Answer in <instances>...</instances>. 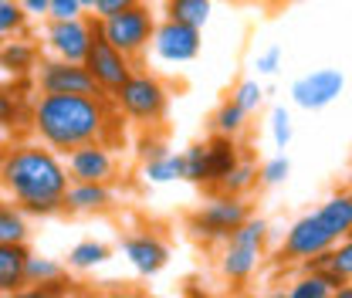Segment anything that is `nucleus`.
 I'll return each instance as SVG.
<instances>
[{"instance_id":"33","label":"nucleus","mask_w":352,"mask_h":298,"mask_svg":"<svg viewBox=\"0 0 352 298\" xmlns=\"http://www.w3.org/2000/svg\"><path fill=\"white\" fill-rule=\"evenodd\" d=\"M271 136H274V146H278V149H285V146L292 142V136H295L292 112H288L285 105H274V109H271Z\"/></svg>"},{"instance_id":"3","label":"nucleus","mask_w":352,"mask_h":298,"mask_svg":"<svg viewBox=\"0 0 352 298\" xmlns=\"http://www.w3.org/2000/svg\"><path fill=\"white\" fill-rule=\"evenodd\" d=\"M109 98L116 102V109L126 119L139 123V126H160L166 119V109H170V92H166V85L156 75L135 72V68H132V75Z\"/></svg>"},{"instance_id":"40","label":"nucleus","mask_w":352,"mask_h":298,"mask_svg":"<svg viewBox=\"0 0 352 298\" xmlns=\"http://www.w3.org/2000/svg\"><path fill=\"white\" fill-rule=\"evenodd\" d=\"M3 149H7V142H3V136H0V153H3Z\"/></svg>"},{"instance_id":"34","label":"nucleus","mask_w":352,"mask_h":298,"mask_svg":"<svg viewBox=\"0 0 352 298\" xmlns=\"http://www.w3.org/2000/svg\"><path fill=\"white\" fill-rule=\"evenodd\" d=\"M68 17H82L78 0H47V17L44 21H68Z\"/></svg>"},{"instance_id":"30","label":"nucleus","mask_w":352,"mask_h":298,"mask_svg":"<svg viewBox=\"0 0 352 298\" xmlns=\"http://www.w3.org/2000/svg\"><path fill=\"white\" fill-rule=\"evenodd\" d=\"M230 98L251 116V112H258L264 102V85L258 82V78H244V82H237V88L230 92Z\"/></svg>"},{"instance_id":"19","label":"nucleus","mask_w":352,"mask_h":298,"mask_svg":"<svg viewBox=\"0 0 352 298\" xmlns=\"http://www.w3.org/2000/svg\"><path fill=\"white\" fill-rule=\"evenodd\" d=\"M315 217L322 220V227L332 234V237H349L352 231V197L349 193H332L318 211Z\"/></svg>"},{"instance_id":"23","label":"nucleus","mask_w":352,"mask_h":298,"mask_svg":"<svg viewBox=\"0 0 352 298\" xmlns=\"http://www.w3.org/2000/svg\"><path fill=\"white\" fill-rule=\"evenodd\" d=\"M109 257H112V248H109L105 241L88 237V241H78V244L68 251V268H72V271H95V268H102Z\"/></svg>"},{"instance_id":"25","label":"nucleus","mask_w":352,"mask_h":298,"mask_svg":"<svg viewBox=\"0 0 352 298\" xmlns=\"http://www.w3.org/2000/svg\"><path fill=\"white\" fill-rule=\"evenodd\" d=\"M332 292H336V281L325 278L322 271H311V268H305L288 285V298H332Z\"/></svg>"},{"instance_id":"8","label":"nucleus","mask_w":352,"mask_h":298,"mask_svg":"<svg viewBox=\"0 0 352 298\" xmlns=\"http://www.w3.org/2000/svg\"><path fill=\"white\" fill-rule=\"evenodd\" d=\"M149 47L156 51L160 61H170V65H186L200 54L204 47V34L200 28H190V24H179V21H170L163 17L156 28H153V41Z\"/></svg>"},{"instance_id":"16","label":"nucleus","mask_w":352,"mask_h":298,"mask_svg":"<svg viewBox=\"0 0 352 298\" xmlns=\"http://www.w3.org/2000/svg\"><path fill=\"white\" fill-rule=\"evenodd\" d=\"M28 244H7L0 241V295H21L28 288L24 268H28Z\"/></svg>"},{"instance_id":"2","label":"nucleus","mask_w":352,"mask_h":298,"mask_svg":"<svg viewBox=\"0 0 352 298\" xmlns=\"http://www.w3.org/2000/svg\"><path fill=\"white\" fill-rule=\"evenodd\" d=\"M31 129L38 142L65 156L82 142H109L116 119L109 95H41L31 105Z\"/></svg>"},{"instance_id":"12","label":"nucleus","mask_w":352,"mask_h":298,"mask_svg":"<svg viewBox=\"0 0 352 298\" xmlns=\"http://www.w3.org/2000/svg\"><path fill=\"white\" fill-rule=\"evenodd\" d=\"M342 92H346V75L339 68H318V72L302 75L292 85V102L305 112H318V109L332 105Z\"/></svg>"},{"instance_id":"11","label":"nucleus","mask_w":352,"mask_h":298,"mask_svg":"<svg viewBox=\"0 0 352 298\" xmlns=\"http://www.w3.org/2000/svg\"><path fill=\"white\" fill-rule=\"evenodd\" d=\"M336 241H339V237H332L315 213H305V217H298V220L288 227L285 244H281V257L305 264L308 257H318L322 251H329Z\"/></svg>"},{"instance_id":"17","label":"nucleus","mask_w":352,"mask_h":298,"mask_svg":"<svg viewBox=\"0 0 352 298\" xmlns=\"http://www.w3.org/2000/svg\"><path fill=\"white\" fill-rule=\"evenodd\" d=\"M261 255L264 251H258V248H244V244H230V241H223L220 275H223L230 285H244V281H251V275L258 271Z\"/></svg>"},{"instance_id":"26","label":"nucleus","mask_w":352,"mask_h":298,"mask_svg":"<svg viewBox=\"0 0 352 298\" xmlns=\"http://www.w3.org/2000/svg\"><path fill=\"white\" fill-rule=\"evenodd\" d=\"M142 176L149 180V183H173V180H183V160H179V153H163V156H156V160H146L142 163Z\"/></svg>"},{"instance_id":"1","label":"nucleus","mask_w":352,"mask_h":298,"mask_svg":"<svg viewBox=\"0 0 352 298\" xmlns=\"http://www.w3.org/2000/svg\"><path fill=\"white\" fill-rule=\"evenodd\" d=\"M68 183L61 153L44 142H17L0 153V190L28 217H54L65 211Z\"/></svg>"},{"instance_id":"31","label":"nucleus","mask_w":352,"mask_h":298,"mask_svg":"<svg viewBox=\"0 0 352 298\" xmlns=\"http://www.w3.org/2000/svg\"><path fill=\"white\" fill-rule=\"evenodd\" d=\"M288 176H292V160L288 156H271V160H264L261 170H258V180H261L264 187H278Z\"/></svg>"},{"instance_id":"32","label":"nucleus","mask_w":352,"mask_h":298,"mask_svg":"<svg viewBox=\"0 0 352 298\" xmlns=\"http://www.w3.org/2000/svg\"><path fill=\"white\" fill-rule=\"evenodd\" d=\"M24 119L21 112V95H14L10 88L0 85V129H17Z\"/></svg>"},{"instance_id":"6","label":"nucleus","mask_w":352,"mask_h":298,"mask_svg":"<svg viewBox=\"0 0 352 298\" xmlns=\"http://www.w3.org/2000/svg\"><path fill=\"white\" fill-rule=\"evenodd\" d=\"M38 95H102L91 72L82 61H65V58H41L38 68L31 72Z\"/></svg>"},{"instance_id":"28","label":"nucleus","mask_w":352,"mask_h":298,"mask_svg":"<svg viewBox=\"0 0 352 298\" xmlns=\"http://www.w3.org/2000/svg\"><path fill=\"white\" fill-rule=\"evenodd\" d=\"M258 183V167L248 163V160H237V167L220 180L214 190H223V193H234V197H244L251 187Z\"/></svg>"},{"instance_id":"7","label":"nucleus","mask_w":352,"mask_h":298,"mask_svg":"<svg viewBox=\"0 0 352 298\" xmlns=\"http://www.w3.org/2000/svg\"><path fill=\"white\" fill-rule=\"evenodd\" d=\"M82 65L91 72V78H95V85H98L102 95H112V92L132 75V68H135L129 54H122L119 47H112V44L98 34V28H95V38L88 44V54Z\"/></svg>"},{"instance_id":"10","label":"nucleus","mask_w":352,"mask_h":298,"mask_svg":"<svg viewBox=\"0 0 352 298\" xmlns=\"http://www.w3.org/2000/svg\"><path fill=\"white\" fill-rule=\"evenodd\" d=\"M65 170H68V180L112 183L116 170H119V160H116V153H112V146L105 139H95V142H82V146L65 153Z\"/></svg>"},{"instance_id":"4","label":"nucleus","mask_w":352,"mask_h":298,"mask_svg":"<svg viewBox=\"0 0 352 298\" xmlns=\"http://www.w3.org/2000/svg\"><path fill=\"white\" fill-rule=\"evenodd\" d=\"M98 34L112 47H119L122 54H129L132 61L149 47L153 41V28H156V17L146 3H135L129 10H119V14H109V17H98L95 21Z\"/></svg>"},{"instance_id":"38","label":"nucleus","mask_w":352,"mask_h":298,"mask_svg":"<svg viewBox=\"0 0 352 298\" xmlns=\"http://www.w3.org/2000/svg\"><path fill=\"white\" fill-rule=\"evenodd\" d=\"M166 153V146L160 142V139H142V146H139V160L146 163V160H156V156H163Z\"/></svg>"},{"instance_id":"14","label":"nucleus","mask_w":352,"mask_h":298,"mask_svg":"<svg viewBox=\"0 0 352 298\" xmlns=\"http://www.w3.org/2000/svg\"><path fill=\"white\" fill-rule=\"evenodd\" d=\"M116 204L112 183L102 180H72L65 190V211L68 213H105Z\"/></svg>"},{"instance_id":"37","label":"nucleus","mask_w":352,"mask_h":298,"mask_svg":"<svg viewBox=\"0 0 352 298\" xmlns=\"http://www.w3.org/2000/svg\"><path fill=\"white\" fill-rule=\"evenodd\" d=\"M21 3V10L28 14V21H41L47 17V0H17Z\"/></svg>"},{"instance_id":"13","label":"nucleus","mask_w":352,"mask_h":298,"mask_svg":"<svg viewBox=\"0 0 352 298\" xmlns=\"http://www.w3.org/2000/svg\"><path fill=\"white\" fill-rule=\"evenodd\" d=\"M122 255H126V261L132 264V271L153 278V275H160V271L166 268L170 248H166V241L156 237V234H132V237L122 241Z\"/></svg>"},{"instance_id":"41","label":"nucleus","mask_w":352,"mask_h":298,"mask_svg":"<svg viewBox=\"0 0 352 298\" xmlns=\"http://www.w3.org/2000/svg\"><path fill=\"white\" fill-rule=\"evenodd\" d=\"M248 3H267V0H248Z\"/></svg>"},{"instance_id":"24","label":"nucleus","mask_w":352,"mask_h":298,"mask_svg":"<svg viewBox=\"0 0 352 298\" xmlns=\"http://www.w3.org/2000/svg\"><path fill=\"white\" fill-rule=\"evenodd\" d=\"M183 160V180L197 183V187H210L214 176H210V156H207V142H193L179 153Z\"/></svg>"},{"instance_id":"27","label":"nucleus","mask_w":352,"mask_h":298,"mask_svg":"<svg viewBox=\"0 0 352 298\" xmlns=\"http://www.w3.org/2000/svg\"><path fill=\"white\" fill-rule=\"evenodd\" d=\"M214 129H217V136L237 139V136L248 129V112H244L234 98H227V102H220V109L214 112Z\"/></svg>"},{"instance_id":"15","label":"nucleus","mask_w":352,"mask_h":298,"mask_svg":"<svg viewBox=\"0 0 352 298\" xmlns=\"http://www.w3.org/2000/svg\"><path fill=\"white\" fill-rule=\"evenodd\" d=\"M38 61H41V51H38L34 41H28L21 34L3 38V44H0V72H7L10 78H24V75H31L38 68Z\"/></svg>"},{"instance_id":"20","label":"nucleus","mask_w":352,"mask_h":298,"mask_svg":"<svg viewBox=\"0 0 352 298\" xmlns=\"http://www.w3.org/2000/svg\"><path fill=\"white\" fill-rule=\"evenodd\" d=\"M207 156H210V176H214L210 187H217L220 180L237 167V160H241L237 139H230V136H214V139L207 142Z\"/></svg>"},{"instance_id":"5","label":"nucleus","mask_w":352,"mask_h":298,"mask_svg":"<svg viewBox=\"0 0 352 298\" xmlns=\"http://www.w3.org/2000/svg\"><path fill=\"white\" fill-rule=\"evenodd\" d=\"M251 213L244 197H234V193H223L214 190L197 211L190 213V231L200 237V241H227V234Z\"/></svg>"},{"instance_id":"18","label":"nucleus","mask_w":352,"mask_h":298,"mask_svg":"<svg viewBox=\"0 0 352 298\" xmlns=\"http://www.w3.org/2000/svg\"><path fill=\"white\" fill-rule=\"evenodd\" d=\"M68 278V264H61L58 257H38V255H28V268H24V281L34 295H41L47 288L61 285Z\"/></svg>"},{"instance_id":"21","label":"nucleus","mask_w":352,"mask_h":298,"mask_svg":"<svg viewBox=\"0 0 352 298\" xmlns=\"http://www.w3.org/2000/svg\"><path fill=\"white\" fill-rule=\"evenodd\" d=\"M163 14L170 21H179V24H190V28H207L210 14H214V0H166L163 3Z\"/></svg>"},{"instance_id":"22","label":"nucleus","mask_w":352,"mask_h":298,"mask_svg":"<svg viewBox=\"0 0 352 298\" xmlns=\"http://www.w3.org/2000/svg\"><path fill=\"white\" fill-rule=\"evenodd\" d=\"M31 237V220L14 200H0V241L7 244H28Z\"/></svg>"},{"instance_id":"36","label":"nucleus","mask_w":352,"mask_h":298,"mask_svg":"<svg viewBox=\"0 0 352 298\" xmlns=\"http://www.w3.org/2000/svg\"><path fill=\"white\" fill-rule=\"evenodd\" d=\"M135 3H142V0H95V21L98 17H109V14H119V10H129Z\"/></svg>"},{"instance_id":"29","label":"nucleus","mask_w":352,"mask_h":298,"mask_svg":"<svg viewBox=\"0 0 352 298\" xmlns=\"http://www.w3.org/2000/svg\"><path fill=\"white\" fill-rule=\"evenodd\" d=\"M28 31V14L21 10L17 0H0V34L10 38V34H24Z\"/></svg>"},{"instance_id":"39","label":"nucleus","mask_w":352,"mask_h":298,"mask_svg":"<svg viewBox=\"0 0 352 298\" xmlns=\"http://www.w3.org/2000/svg\"><path fill=\"white\" fill-rule=\"evenodd\" d=\"M78 7H82V14H95V0H78Z\"/></svg>"},{"instance_id":"9","label":"nucleus","mask_w":352,"mask_h":298,"mask_svg":"<svg viewBox=\"0 0 352 298\" xmlns=\"http://www.w3.org/2000/svg\"><path fill=\"white\" fill-rule=\"evenodd\" d=\"M95 38V17H68V21H47L44 28V47L51 51V58H65V61H85L88 44Z\"/></svg>"},{"instance_id":"35","label":"nucleus","mask_w":352,"mask_h":298,"mask_svg":"<svg viewBox=\"0 0 352 298\" xmlns=\"http://www.w3.org/2000/svg\"><path fill=\"white\" fill-rule=\"evenodd\" d=\"M254 68H258V75H278V68H281V47L278 44H271V47H264L261 54H258V61H254Z\"/></svg>"},{"instance_id":"42","label":"nucleus","mask_w":352,"mask_h":298,"mask_svg":"<svg viewBox=\"0 0 352 298\" xmlns=\"http://www.w3.org/2000/svg\"><path fill=\"white\" fill-rule=\"evenodd\" d=\"M0 44H3V34H0Z\"/></svg>"}]
</instances>
